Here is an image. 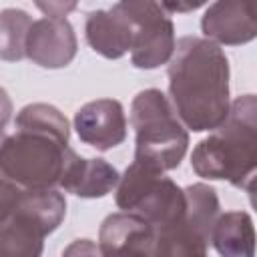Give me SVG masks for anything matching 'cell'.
Wrapping results in <instances>:
<instances>
[{
  "mask_svg": "<svg viewBox=\"0 0 257 257\" xmlns=\"http://www.w3.org/2000/svg\"><path fill=\"white\" fill-rule=\"evenodd\" d=\"M32 20L28 12L20 8H4L0 10V58L8 62H16L24 58L26 34Z\"/></svg>",
  "mask_w": 257,
  "mask_h": 257,
  "instance_id": "cell-17",
  "label": "cell"
},
{
  "mask_svg": "<svg viewBox=\"0 0 257 257\" xmlns=\"http://www.w3.org/2000/svg\"><path fill=\"white\" fill-rule=\"evenodd\" d=\"M116 207L145 219L153 229L185 215V191L165 177L133 161L116 183Z\"/></svg>",
  "mask_w": 257,
  "mask_h": 257,
  "instance_id": "cell-6",
  "label": "cell"
},
{
  "mask_svg": "<svg viewBox=\"0 0 257 257\" xmlns=\"http://www.w3.org/2000/svg\"><path fill=\"white\" fill-rule=\"evenodd\" d=\"M153 227L133 213L108 215L98 231L102 257H151Z\"/></svg>",
  "mask_w": 257,
  "mask_h": 257,
  "instance_id": "cell-11",
  "label": "cell"
},
{
  "mask_svg": "<svg viewBox=\"0 0 257 257\" xmlns=\"http://www.w3.org/2000/svg\"><path fill=\"white\" fill-rule=\"evenodd\" d=\"M62 257H102L98 243L90 239H74L64 251Z\"/></svg>",
  "mask_w": 257,
  "mask_h": 257,
  "instance_id": "cell-19",
  "label": "cell"
},
{
  "mask_svg": "<svg viewBox=\"0 0 257 257\" xmlns=\"http://www.w3.org/2000/svg\"><path fill=\"white\" fill-rule=\"evenodd\" d=\"M205 38L227 46L251 42L257 34V4L253 0H221L207 8L201 20Z\"/></svg>",
  "mask_w": 257,
  "mask_h": 257,
  "instance_id": "cell-10",
  "label": "cell"
},
{
  "mask_svg": "<svg viewBox=\"0 0 257 257\" xmlns=\"http://www.w3.org/2000/svg\"><path fill=\"white\" fill-rule=\"evenodd\" d=\"M118 179V171L104 159H82L72 151L66 159L58 185L76 197L98 199L108 195L116 187Z\"/></svg>",
  "mask_w": 257,
  "mask_h": 257,
  "instance_id": "cell-13",
  "label": "cell"
},
{
  "mask_svg": "<svg viewBox=\"0 0 257 257\" xmlns=\"http://www.w3.org/2000/svg\"><path fill=\"white\" fill-rule=\"evenodd\" d=\"M171 104L193 133L215 131L229 114V60L221 46L183 36L169 60Z\"/></svg>",
  "mask_w": 257,
  "mask_h": 257,
  "instance_id": "cell-1",
  "label": "cell"
},
{
  "mask_svg": "<svg viewBox=\"0 0 257 257\" xmlns=\"http://www.w3.org/2000/svg\"><path fill=\"white\" fill-rule=\"evenodd\" d=\"M10 116H12V100H10L8 92L0 86V137H2V133H4Z\"/></svg>",
  "mask_w": 257,
  "mask_h": 257,
  "instance_id": "cell-21",
  "label": "cell"
},
{
  "mask_svg": "<svg viewBox=\"0 0 257 257\" xmlns=\"http://www.w3.org/2000/svg\"><path fill=\"white\" fill-rule=\"evenodd\" d=\"M84 36L88 46L104 58L116 60L131 50L133 24L122 2L108 10H92L86 14Z\"/></svg>",
  "mask_w": 257,
  "mask_h": 257,
  "instance_id": "cell-12",
  "label": "cell"
},
{
  "mask_svg": "<svg viewBox=\"0 0 257 257\" xmlns=\"http://www.w3.org/2000/svg\"><path fill=\"white\" fill-rule=\"evenodd\" d=\"M36 6L44 12V16H54V18H64L70 10H74V8H76V4H74V2H70V4H64V2H48V4L38 2Z\"/></svg>",
  "mask_w": 257,
  "mask_h": 257,
  "instance_id": "cell-20",
  "label": "cell"
},
{
  "mask_svg": "<svg viewBox=\"0 0 257 257\" xmlns=\"http://www.w3.org/2000/svg\"><path fill=\"white\" fill-rule=\"evenodd\" d=\"M66 201L54 189L22 191L14 211L0 219V257H42L44 237L58 229Z\"/></svg>",
  "mask_w": 257,
  "mask_h": 257,
  "instance_id": "cell-5",
  "label": "cell"
},
{
  "mask_svg": "<svg viewBox=\"0 0 257 257\" xmlns=\"http://www.w3.org/2000/svg\"><path fill=\"white\" fill-rule=\"evenodd\" d=\"M211 243L221 257H255L253 219L245 211H229L219 215Z\"/></svg>",
  "mask_w": 257,
  "mask_h": 257,
  "instance_id": "cell-14",
  "label": "cell"
},
{
  "mask_svg": "<svg viewBox=\"0 0 257 257\" xmlns=\"http://www.w3.org/2000/svg\"><path fill=\"white\" fill-rule=\"evenodd\" d=\"M153 231L151 257H207L209 241L187 223L185 215Z\"/></svg>",
  "mask_w": 257,
  "mask_h": 257,
  "instance_id": "cell-15",
  "label": "cell"
},
{
  "mask_svg": "<svg viewBox=\"0 0 257 257\" xmlns=\"http://www.w3.org/2000/svg\"><path fill=\"white\" fill-rule=\"evenodd\" d=\"M135 128V163L165 173L177 169L189 147V133L179 120L171 100L159 88L141 90L131 104Z\"/></svg>",
  "mask_w": 257,
  "mask_h": 257,
  "instance_id": "cell-4",
  "label": "cell"
},
{
  "mask_svg": "<svg viewBox=\"0 0 257 257\" xmlns=\"http://www.w3.org/2000/svg\"><path fill=\"white\" fill-rule=\"evenodd\" d=\"M20 195H22L20 187H16L8 179L0 177V219H4L6 215H10L14 211Z\"/></svg>",
  "mask_w": 257,
  "mask_h": 257,
  "instance_id": "cell-18",
  "label": "cell"
},
{
  "mask_svg": "<svg viewBox=\"0 0 257 257\" xmlns=\"http://www.w3.org/2000/svg\"><path fill=\"white\" fill-rule=\"evenodd\" d=\"M74 128L84 145L96 151H110L126 139L124 108L114 98L90 100L76 110Z\"/></svg>",
  "mask_w": 257,
  "mask_h": 257,
  "instance_id": "cell-9",
  "label": "cell"
},
{
  "mask_svg": "<svg viewBox=\"0 0 257 257\" xmlns=\"http://www.w3.org/2000/svg\"><path fill=\"white\" fill-rule=\"evenodd\" d=\"M193 171L211 181H229L253 193L257 169V100L243 94L231 102L227 118L191 155Z\"/></svg>",
  "mask_w": 257,
  "mask_h": 257,
  "instance_id": "cell-3",
  "label": "cell"
},
{
  "mask_svg": "<svg viewBox=\"0 0 257 257\" xmlns=\"http://www.w3.org/2000/svg\"><path fill=\"white\" fill-rule=\"evenodd\" d=\"M185 191V201H187V209H185V219L187 223L199 231L209 243H211V233L213 227L219 219V199H217V191L205 183H195L189 185Z\"/></svg>",
  "mask_w": 257,
  "mask_h": 257,
  "instance_id": "cell-16",
  "label": "cell"
},
{
  "mask_svg": "<svg viewBox=\"0 0 257 257\" xmlns=\"http://www.w3.org/2000/svg\"><path fill=\"white\" fill-rule=\"evenodd\" d=\"M24 56L42 68H64L76 56V34L66 18L42 16L26 34Z\"/></svg>",
  "mask_w": 257,
  "mask_h": 257,
  "instance_id": "cell-8",
  "label": "cell"
},
{
  "mask_svg": "<svg viewBox=\"0 0 257 257\" xmlns=\"http://www.w3.org/2000/svg\"><path fill=\"white\" fill-rule=\"evenodd\" d=\"M133 24L131 60L137 68L167 64L175 52V26L171 16L157 2H122Z\"/></svg>",
  "mask_w": 257,
  "mask_h": 257,
  "instance_id": "cell-7",
  "label": "cell"
},
{
  "mask_svg": "<svg viewBox=\"0 0 257 257\" xmlns=\"http://www.w3.org/2000/svg\"><path fill=\"white\" fill-rule=\"evenodd\" d=\"M68 137V120L56 106L26 104L16 116V133L0 137V177L24 191L52 189L72 153Z\"/></svg>",
  "mask_w": 257,
  "mask_h": 257,
  "instance_id": "cell-2",
  "label": "cell"
}]
</instances>
